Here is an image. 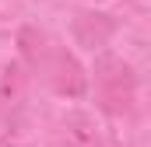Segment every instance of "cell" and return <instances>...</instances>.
<instances>
[{
    "label": "cell",
    "instance_id": "cell-1",
    "mask_svg": "<svg viewBox=\"0 0 151 147\" xmlns=\"http://www.w3.org/2000/svg\"><path fill=\"white\" fill-rule=\"evenodd\" d=\"M95 88H99V102L109 116H127L134 109V98H137V77L134 67L119 56H99L95 63Z\"/></svg>",
    "mask_w": 151,
    "mask_h": 147
},
{
    "label": "cell",
    "instance_id": "cell-2",
    "mask_svg": "<svg viewBox=\"0 0 151 147\" xmlns=\"http://www.w3.org/2000/svg\"><path fill=\"white\" fill-rule=\"evenodd\" d=\"M49 84H53V91L63 95V98H81V95L88 91V74L77 63L74 53L53 49V56H49Z\"/></svg>",
    "mask_w": 151,
    "mask_h": 147
},
{
    "label": "cell",
    "instance_id": "cell-3",
    "mask_svg": "<svg viewBox=\"0 0 151 147\" xmlns=\"http://www.w3.org/2000/svg\"><path fill=\"white\" fill-rule=\"evenodd\" d=\"M113 32H116V21L109 14H88L84 11V14L74 18V39L81 46H88V49H102Z\"/></svg>",
    "mask_w": 151,
    "mask_h": 147
},
{
    "label": "cell",
    "instance_id": "cell-4",
    "mask_svg": "<svg viewBox=\"0 0 151 147\" xmlns=\"http://www.w3.org/2000/svg\"><path fill=\"white\" fill-rule=\"evenodd\" d=\"M67 140H70V147H102L84 116H70L67 119Z\"/></svg>",
    "mask_w": 151,
    "mask_h": 147
}]
</instances>
